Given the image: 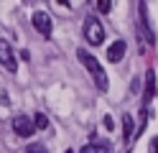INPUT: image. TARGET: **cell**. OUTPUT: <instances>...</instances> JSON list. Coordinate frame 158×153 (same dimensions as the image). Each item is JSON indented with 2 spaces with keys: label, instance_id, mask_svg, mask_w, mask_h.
Segmentation results:
<instances>
[{
  "label": "cell",
  "instance_id": "obj_1",
  "mask_svg": "<svg viewBox=\"0 0 158 153\" xmlns=\"http://www.w3.org/2000/svg\"><path fill=\"white\" fill-rule=\"evenodd\" d=\"M77 56H79V61L87 66V71H89V77L94 79V84H97V89L100 92H107V87H110V82H107V74H105V69H102V64L97 61L89 51H84V49H79L77 51Z\"/></svg>",
  "mask_w": 158,
  "mask_h": 153
},
{
  "label": "cell",
  "instance_id": "obj_2",
  "mask_svg": "<svg viewBox=\"0 0 158 153\" xmlns=\"http://www.w3.org/2000/svg\"><path fill=\"white\" fill-rule=\"evenodd\" d=\"M84 38L89 41L92 46H100L102 41H105V28H102V23H100L92 13L84 18Z\"/></svg>",
  "mask_w": 158,
  "mask_h": 153
},
{
  "label": "cell",
  "instance_id": "obj_3",
  "mask_svg": "<svg viewBox=\"0 0 158 153\" xmlns=\"http://www.w3.org/2000/svg\"><path fill=\"white\" fill-rule=\"evenodd\" d=\"M31 23H33V28L41 33L44 38H48L51 36V31H54V26H51V18H48V13L46 10H33V15H31Z\"/></svg>",
  "mask_w": 158,
  "mask_h": 153
},
{
  "label": "cell",
  "instance_id": "obj_4",
  "mask_svg": "<svg viewBox=\"0 0 158 153\" xmlns=\"http://www.w3.org/2000/svg\"><path fill=\"white\" fill-rule=\"evenodd\" d=\"M138 26H140V33L148 44H156V33L151 23H148V10H145V3H138Z\"/></svg>",
  "mask_w": 158,
  "mask_h": 153
},
{
  "label": "cell",
  "instance_id": "obj_5",
  "mask_svg": "<svg viewBox=\"0 0 158 153\" xmlns=\"http://www.w3.org/2000/svg\"><path fill=\"white\" fill-rule=\"evenodd\" d=\"M0 64H3L8 71H15L18 69L15 54H13V49H10V44H8L5 38H0Z\"/></svg>",
  "mask_w": 158,
  "mask_h": 153
},
{
  "label": "cell",
  "instance_id": "obj_6",
  "mask_svg": "<svg viewBox=\"0 0 158 153\" xmlns=\"http://www.w3.org/2000/svg\"><path fill=\"white\" fill-rule=\"evenodd\" d=\"M13 130H15L21 138H28V135H33L36 125H33V120H31V117H26V115H15V117H13Z\"/></svg>",
  "mask_w": 158,
  "mask_h": 153
},
{
  "label": "cell",
  "instance_id": "obj_7",
  "mask_svg": "<svg viewBox=\"0 0 158 153\" xmlns=\"http://www.w3.org/2000/svg\"><path fill=\"white\" fill-rule=\"evenodd\" d=\"M156 97V69H148L145 71V89H143V110L153 102Z\"/></svg>",
  "mask_w": 158,
  "mask_h": 153
},
{
  "label": "cell",
  "instance_id": "obj_8",
  "mask_svg": "<svg viewBox=\"0 0 158 153\" xmlns=\"http://www.w3.org/2000/svg\"><path fill=\"white\" fill-rule=\"evenodd\" d=\"M125 56V41L117 38L115 44H110V49H107V61H112V64H117Z\"/></svg>",
  "mask_w": 158,
  "mask_h": 153
},
{
  "label": "cell",
  "instance_id": "obj_9",
  "mask_svg": "<svg viewBox=\"0 0 158 153\" xmlns=\"http://www.w3.org/2000/svg\"><path fill=\"white\" fill-rule=\"evenodd\" d=\"M133 135H138V133L133 130V117L125 112V115H123V138H125V143H130Z\"/></svg>",
  "mask_w": 158,
  "mask_h": 153
},
{
  "label": "cell",
  "instance_id": "obj_10",
  "mask_svg": "<svg viewBox=\"0 0 158 153\" xmlns=\"http://www.w3.org/2000/svg\"><path fill=\"white\" fill-rule=\"evenodd\" d=\"M79 153H110V146L107 143H87Z\"/></svg>",
  "mask_w": 158,
  "mask_h": 153
},
{
  "label": "cell",
  "instance_id": "obj_11",
  "mask_svg": "<svg viewBox=\"0 0 158 153\" xmlns=\"http://www.w3.org/2000/svg\"><path fill=\"white\" fill-rule=\"evenodd\" d=\"M36 128H38V130L48 128V117L44 115V112H36Z\"/></svg>",
  "mask_w": 158,
  "mask_h": 153
},
{
  "label": "cell",
  "instance_id": "obj_12",
  "mask_svg": "<svg viewBox=\"0 0 158 153\" xmlns=\"http://www.w3.org/2000/svg\"><path fill=\"white\" fill-rule=\"evenodd\" d=\"M110 8H112L110 0H100V3H97V10H100V13H110Z\"/></svg>",
  "mask_w": 158,
  "mask_h": 153
},
{
  "label": "cell",
  "instance_id": "obj_13",
  "mask_svg": "<svg viewBox=\"0 0 158 153\" xmlns=\"http://www.w3.org/2000/svg\"><path fill=\"white\" fill-rule=\"evenodd\" d=\"M28 153H46V148L41 146V143H33V146L28 148Z\"/></svg>",
  "mask_w": 158,
  "mask_h": 153
},
{
  "label": "cell",
  "instance_id": "obj_14",
  "mask_svg": "<svg viewBox=\"0 0 158 153\" xmlns=\"http://www.w3.org/2000/svg\"><path fill=\"white\" fill-rule=\"evenodd\" d=\"M151 151H156V153H158V135L151 140Z\"/></svg>",
  "mask_w": 158,
  "mask_h": 153
},
{
  "label": "cell",
  "instance_id": "obj_15",
  "mask_svg": "<svg viewBox=\"0 0 158 153\" xmlns=\"http://www.w3.org/2000/svg\"><path fill=\"white\" fill-rule=\"evenodd\" d=\"M66 153H74V151H66Z\"/></svg>",
  "mask_w": 158,
  "mask_h": 153
}]
</instances>
